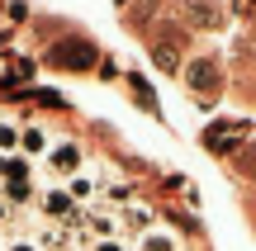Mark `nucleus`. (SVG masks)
<instances>
[{"label":"nucleus","mask_w":256,"mask_h":251,"mask_svg":"<svg viewBox=\"0 0 256 251\" xmlns=\"http://www.w3.org/2000/svg\"><path fill=\"white\" fill-rule=\"evenodd\" d=\"M48 62L62 66V71H86V66H95V43H86V38H62V43L48 52Z\"/></svg>","instance_id":"obj_1"},{"label":"nucleus","mask_w":256,"mask_h":251,"mask_svg":"<svg viewBox=\"0 0 256 251\" xmlns=\"http://www.w3.org/2000/svg\"><path fill=\"white\" fill-rule=\"evenodd\" d=\"M38 209H43V218H52V223H72V214L81 204H76L66 190H43V195H38Z\"/></svg>","instance_id":"obj_2"},{"label":"nucleus","mask_w":256,"mask_h":251,"mask_svg":"<svg viewBox=\"0 0 256 251\" xmlns=\"http://www.w3.org/2000/svg\"><path fill=\"white\" fill-rule=\"evenodd\" d=\"M48 166L57 171V176H81V142H57V147H48Z\"/></svg>","instance_id":"obj_3"},{"label":"nucleus","mask_w":256,"mask_h":251,"mask_svg":"<svg viewBox=\"0 0 256 251\" xmlns=\"http://www.w3.org/2000/svg\"><path fill=\"white\" fill-rule=\"evenodd\" d=\"M185 81H190V90H204V95H214V90H218V66H214L209 57H200V62H190Z\"/></svg>","instance_id":"obj_4"},{"label":"nucleus","mask_w":256,"mask_h":251,"mask_svg":"<svg viewBox=\"0 0 256 251\" xmlns=\"http://www.w3.org/2000/svg\"><path fill=\"white\" fill-rule=\"evenodd\" d=\"M48 147H52V142H48L43 128H19V157H43Z\"/></svg>","instance_id":"obj_5"},{"label":"nucleus","mask_w":256,"mask_h":251,"mask_svg":"<svg viewBox=\"0 0 256 251\" xmlns=\"http://www.w3.org/2000/svg\"><path fill=\"white\" fill-rule=\"evenodd\" d=\"M124 228H128V233H138V237L152 233V214H147L142 204H128V209H124V218H119V233H124Z\"/></svg>","instance_id":"obj_6"},{"label":"nucleus","mask_w":256,"mask_h":251,"mask_svg":"<svg viewBox=\"0 0 256 251\" xmlns=\"http://www.w3.org/2000/svg\"><path fill=\"white\" fill-rule=\"evenodd\" d=\"M138 251H180V242L171 233H162V228H152V233L138 237Z\"/></svg>","instance_id":"obj_7"},{"label":"nucleus","mask_w":256,"mask_h":251,"mask_svg":"<svg viewBox=\"0 0 256 251\" xmlns=\"http://www.w3.org/2000/svg\"><path fill=\"white\" fill-rule=\"evenodd\" d=\"M95 190H100V185H95L90 176H72V180H66V195H72L76 204H90V199H95Z\"/></svg>","instance_id":"obj_8"},{"label":"nucleus","mask_w":256,"mask_h":251,"mask_svg":"<svg viewBox=\"0 0 256 251\" xmlns=\"http://www.w3.org/2000/svg\"><path fill=\"white\" fill-rule=\"evenodd\" d=\"M0 176H5V185H14V180H28V157H5L0 161Z\"/></svg>","instance_id":"obj_9"},{"label":"nucleus","mask_w":256,"mask_h":251,"mask_svg":"<svg viewBox=\"0 0 256 251\" xmlns=\"http://www.w3.org/2000/svg\"><path fill=\"white\" fill-rule=\"evenodd\" d=\"M104 204H133V185L128 180H104Z\"/></svg>","instance_id":"obj_10"},{"label":"nucleus","mask_w":256,"mask_h":251,"mask_svg":"<svg viewBox=\"0 0 256 251\" xmlns=\"http://www.w3.org/2000/svg\"><path fill=\"white\" fill-rule=\"evenodd\" d=\"M19 152V128H10V123H0V161L14 157Z\"/></svg>","instance_id":"obj_11"},{"label":"nucleus","mask_w":256,"mask_h":251,"mask_svg":"<svg viewBox=\"0 0 256 251\" xmlns=\"http://www.w3.org/2000/svg\"><path fill=\"white\" fill-rule=\"evenodd\" d=\"M5 199L10 204H28V199H34V185H28V180H14V185H5Z\"/></svg>","instance_id":"obj_12"},{"label":"nucleus","mask_w":256,"mask_h":251,"mask_svg":"<svg viewBox=\"0 0 256 251\" xmlns=\"http://www.w3.org/2000/svg\"><path fill=\"white\" fill-rule=\"evenodd\" d=\"M90 251H128L124 237H110V242H90Z\"/></svg>","instance_id":"obj_13"},{"label":"nucleus","mask_w":256,"mask_h":251,"mask_svg":"<svg viewBox=\"0 0 256 251\" xmlns=\"http://www.w3.org/2000/svg\"><path fill=\"white\" fill-rule=\"evenodd\" d=\"M238 166H242V171H247V176H256V147H252V152H247V157H242V161H238Z\"/></svg>","instance_id":"obj_14"},{"label":"nucleus","mask_w":256,"mask_h":251,"mask_svg":"<svg viewBox=\"0 0 256 251\" xmlns=\"http://www.w3.org/2000/svg\"><path fill=\"white\" fill-rule=\"evenodd\" d=\"M5 251H43V247H38V242H10Z\"/></svg>","instance_id":"obj_15"},{"label":"nucleus","mask_w":256,"mask_h":251,"mask_svg":"<svg viewBox=\"0 0 256 251\" xmlns=\"http://www.w3.org/2000/svg\"><path fill=\"white\" fill-rule=\"evenodd\" d=\"M0 223H5V204H0Z\"/></svg>","instance_id":"obj_16"}]
</instances>
